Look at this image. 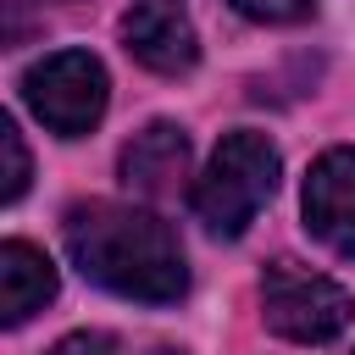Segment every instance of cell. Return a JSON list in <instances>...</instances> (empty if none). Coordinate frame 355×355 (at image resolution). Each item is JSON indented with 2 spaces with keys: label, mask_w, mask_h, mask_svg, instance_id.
Returning a JSON list of instances; mask_svg holds the SVG:
<instances>
[{
  "label": "cell",
  "mask_w": 355,
  "mask_h": 355,
  "mask_svg": "<svg viewBox=\"0 0 355 355\" xmlns=\"http://www.w3.org/2000/svg\"><path fill=\"white\" fill-rule=\"evenodd\" d=\"M22 100L28 111L61 133V139H83L89 128H100L105 105H111V78L100 67V55L89 50H55L44 61H33L22 72Z\"/></svg>",
  "instance_id": "277c9868"
},
{
  "label": "cell",
  "mask_w": 355,
  "mask_h": 355,
  "mask_svg": "<svg viewBox=\"0 0 355 355\" xmlns=\"http://www.w3.org/2000/svg\"><path fill=\"white\" fill-rule=\"evenodd\" d=\"M0 144H6V205H17L22 189H28V144H22V133H17L11 116L0 122Z\"/></svg>",
  "instance_id": "9c48e42d"
},
{
  "label": "cell",
  "mask_w": 355,
  "mask_h": 355,
  "mask_svg": "<svg viewBox=\"0 0 355 355\" xmlns=\"http://www.w3.org/2000/svg\"><path fill=\"white\" fill-rule=\"evenodd\" d=\"M261 316L288 344H327L355 322V294L327 272H311L294 255H277L261 272Z\"/></svg>",
  "instance_id": "3957f363"
},
{
  "label": "cell",
  "mask_w": 355,
  "mask_h": 355,
  "mask_svg": "<svg viewBox=\"0 0 355 355\" xmlns=\"http://www.w3.org/2000/svg\"><path fill=\"white\" fill-rule=\"evenodd\" d=\"M50 355H116V338H111V333H94V327H78V333H67Z\"/></svg>",
  "instance_id": "8fae6325"
},
{
  "label": "cell",
  "mask_w": 355,
  "mask_h": 355,
  "mask_svg": "<svg viewBox=\"0 0 355 355\" xmlns=\"http://www.w3.org/2000/svg\"><path fill=\"white\" fill-rule=\"evenodd\" d=\"M300 211H305V227L316 244L355 261V150L349 144H333L311 161L305 189H300Z\"/></svg>",
  "instance_id": "8992f818"
},
{
  "label": "cell",
  "mask_w": 355,
  "mask_h": 355,
  "mask_svg": "<svg viewBox=\"0 0 355 355\" xmlns=\"http://www.w3.org/2000/svg\"><path fill=\"white\" fill-rule=\"evenodd\" d=\"M349 355H355V349H349Z\"/></svg>",
  "instance_id": "4fadbf2b"
},
{
  "label": "cell",
  "mask_w": 355,
  "mask_h": 355,
  "mask_svg": "<svg viewBox=\"0 0 355 355\" xmlns=\"http://www.w3.org/2000/svg\"><path fill=\"white\" fill-rule=\"evenodd\" d=\"M122 183L144 200H166L183 189L189 178V133L178 122H150L139 128L128 144H122V161H116Z\"/></svg>",
  "instance_id": "52a82bcc"
},
{
  "label": "cell",
  "mask_w": 355,
  "mask_h": 355,
  "mask_svg": "<svg viewBox=\"0 0 355 355\" xmlns=\"http://www.w3.org/2000/svg\"><path fill=\"white\" fill-rule=\"evenodd\" d=\"M233 11H244L250 22H305L316 11V0H227Z\"/></svg>",
  "instance_id": "30bf717a"
},
{
  "label": "cell",
  "mask_w": 355,
  "mask_h": 355,
  "mask_svg": "<svg viewBox=\"0 0 355 355\" xmlns=\"http://www.w3.org/2000/svg\"><path fill=\"white\" fill-rule=\"evenodd\" d=\"M61 244H67L72 266L89 283H100L105 294H122V300H139V305H178L189 294L183 244L144 205L78 200L61 216Z\"/></svg>",
  "instance_id": "6da1fadb"
},
{
  "label": "cell",
  "mask_w": 355,
  "mask_h": 355,
  "mask_svg": "<svg viewBox=\"0 0 355 355\" xmlns=\"http://www.w3.org/2000/svg\"><path fill=\"white\" fill-rule=\"evenodd\" d=\"M55 288H61V277L39 244H28V239L0 244V322L6 327H22L33 311H44L55 300Z\"/></svg>",
  "instance_id": "ba28073f"
},
{
  "label": "cell",
  "mask_w": 355,
  "mask_h": 355,
  "mask_svg": "<svg viewBox=\"0 0 355 355\" xmlns=\"http://www.w3.org/2000/svg\"><path fill=\"white\" fill-rule=\"evenodd\" d=\"M122 50L155 78H183L200 61V33L183 0H133L122 11Z\"/></svg>",
  "instance_id": "5b68a950"
},
{
  "label": "cell",
  "mask_w": 355,
  "mask_h": 355,
  "mask_svg": "<svg viewBox=\"0 0 355 355\" xmlns=\"http://www.w3.org/2000/svg\"><path fill=\"white\" fill-rule=\"evenodd\" d=\"M277 172H283L277 144L266 133H255V128H233V133H222V144L211 150L205 172L194 178L189 205L216 239H239L261 216V205L272 200Z\"/></svg>",
  "instance_id": "7a4b0ae2"
},
{
  "label": "cell",
  "mask_w": 355,
  "mask_h": 355,
  "mask_svg": "<svg viewBox=\"0 0 355 355\" xmlns=\"http://www.w3.org/2000/svg\"><path fill=\"white\" fill-rule=\"evenodd\" d=\"M150 355H183V349H150Z\"/></svg>",
  "instance_id": "7c38bea8"
}]
</instances>
